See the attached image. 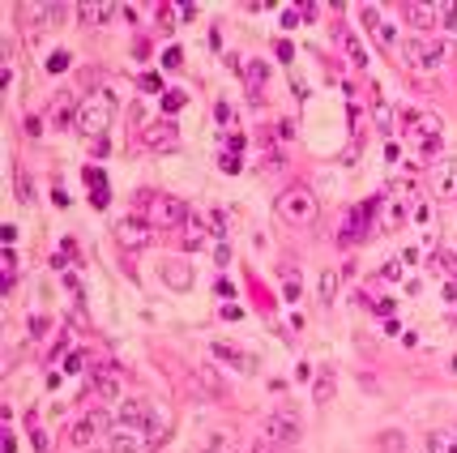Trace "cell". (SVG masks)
<instances>
[{"instance_id": "cell-1", "label": "cell", "mask_w": 457, "mask_h": 453, "mask_svg": "<svg viewBox=\"0 0 457 453\" xmlns=\"http://www.w3.org/2000/svg\"><path fill=\"white\" fill-rule=\"evenodd\" d=\"M449 56H453V43H427V39H411L402 47V60H406V69L415 73V78H436V73L449 64Z\"/></svg>"}, {"instance_id": "cell-2", "label": "cell", "mask_w": 457, "mask_h": 453, "mask_svg": "<svg viewBox=\"0 0 457 453\" xmlns=\"http://www.w3.org/2000/svg\"><path fill=\"white\" fill-rule=\"evenodd\" d=\"M274 210H278V218H283V222H291V226H312V222H316V214H321L316 197H312L308 188H299V184L278 193Z\"/></svg>"}, {"instance_id": "cell-3", "label": "cell", "mask_w": 457, "mask_h": 453, "mask_svg": "<svg viewBox=\"0 0 457 453\" xmlns=\"http://www.w3.org/2000/svg\"><path fill=\"white\" fill-rule=\"evenodd\" d=\"M402 129H406V137H411V145H419L427 159L436 154L440 141H445V124H440V116H431V112H406Z\"/></svg>"}, {"instance_id": "cell-4", "label": "cell", "mask_w": 457, "mask_h": 453, "mask_svg": "<svg viewBox=\"0 0 457 453\" xmlns=\"http://www.w3.org/2000/svg\"><path fill=\"white\" fill-rule=\"evenodd\" d=\"M141 218H145L150 226H163V231H180V226L188 222V206H184L180 197L150 193V197H145V210H141Z\"/></svg>"}, {"instance_id": "cell-5", "label": "cell", "mask_w": 457, "mask_h": 453, "mask_svg": "<svg viewBox=\"0 0 457 453\" xmlns=\"http://www.w3.org/2000/svg\"><path fill=\"white\" fill-rule=\"evenodd\" d=\"M415 184L411 188H397V193H389V197H380L376 201V226L380 231H397V226H406V218H411V210H415Z\"/></svg>"}, {"instance_id": "cell-6", "label": "cell", "mask_w": 457, "mask_h": 453, "mask_svg": "<svg viewBox=\"0 0 457 453\" xmlns=\"http://www.w3.org/2000/svg\"><path fill=\"white\" fill-rule=\"evenodd\" d=\"M107 120H111V98L107 94H90V98H82L78 103V133H86V137H103V129H107Z\"/></svg>"}, {"instance_id": "cell-7", "label": "cell", "mask_w": 457, "mask_h": 453, "mask_svg": "<svg viewBox=\"0 0 457 453\" xmlns=\"http://www.w3.org/2000/svg\"><path fill=\"white\" fill-rule=\"evenodd\" d=\"M111 432V415L107 411H90V415H82L78 423L69 427V445L73 449H90L94 441H103Z\"/></svg>"}, {"instance_id": "cell-8", "label": "cell", "mask_w": 457, "mask_h": 453, "mask_svg": "<svg viewBox=\"0 0 457 453\" xmlns=\"http://www.w3.org/2000/svg\"><path fill=\"white\" fill-rule=\"evenodd\" d=\"M150 427L141 423H111V432H107V453H145L150 449Z\"/></svg>"}, {"instance_id": "cell-9", "label": "cell", "mask_w": 457, "mask_h": 453, "mask_svg": "<svg viewBox=\"0 0 457 453\" xmlns=\"http://www.w3.org/2000/svg\"><path fill=\"white\" fill-rule=\"evenodd\" d=\"M372 214H376V201H364L342 214V226H338V244H359L368 231H372Z\"/></svg>"}, {"instance_id": "cell-10", "label": "cell", "mask_w": 457, "mask_h": 453, "mask_svg": "<svg viewBox=\"0 0 457 453\" xmlns=\"http://www.w3.org/2000/svg\"><path fill=\"white\" fill-rule=\"evenodd\" d=\"M427 188L436 201H457V159H445L427 171Z\"/></svg>"}, {"instance_id": "cell-11", "label": "cell", "mask_w": 457, "mask_h": 453, "mask_svg": "<svg viewBox=\"0 0 457 453\" xmlns=\"http://www.w3.org/2000/svg\"><path fill=\"white\" fill-rule=\"evenodd\" d=\"M150 226L145 218H120L116 222V240H120V248H129V253H137V248H145L150 244Z\"/></svg>"}, {"instance_id": "cell-12", "label": "cell", "mask_w": 457, "mask_h": 453, "mask_svg": "<svg viewBox=\"0 0 457 453\" xmlns=\"http://www.w3.org/2000/svg\"><path fill=\"white\" fill-rule=\"evenodd\" d=\"M265 436H269L274 445H295V441L303 436V427H299V419H295L291 411H283V415H269V419H265Z\"/></svg>"}, {"instance_id": "cell-13", "label": "cell", "mask_w": 457, "mask_h": 453, "mask_svg": "<svg viewBox=\"0 0 457 453\" xmlns=\"http://www.w3.org/2000/svg\"><path fill=\"white\" fill-rule=\"evenodd\" d=\"M210 355L218 359V364H226V368H235L240 376H252L257 372V359L248 355V350H240V346H226V342H214L210 346Z\"/></svg>"}, {"instance_id": "cell-14", "label": "cell", "mask_w": 457, "mask_h": 453, "mask_svg": "<svg viewBox=\"0 0 457 453\" xmlns=\"http://www.w3.org/2000/svg\"><path fill=\"white\" fill-rule=\"evenodd\" d=\"M86 389H90L94 398H103V402H111V398L120 393V376H116L111 368H98V372H90V376H86Z\"/></svg>"}, {"instance_id": "cell-15", "label": "cell", "mask_w": 457, "mask_h": 453, "mask_svg": "<svg viewBox=\"0 0 457 453\" xmlns=\"http://www.w3.org/2000/svg\"><path fill=\"white\" fill-rule=\"evenodd\" d=\"M364 26L376 35V43H380V47H397V30L389 26V17L380 13V9H364Z\"/></svg>"}, {"instance_id": "cell-16", "label": "cell", "mask_w": 457, "mask_h": 453, "mask_svg": "<svg viewBox=\"0 0 457 453\" xmlns=\"http://www.w3.org/2000/svg\"><path fill=\"white\" fill-rule=\"evenodd\" d=\"M402 17H406V26H415V30H431L440 21L436 5H402Z\"/></svg>"}, {"instance_id": "cell-17", "label": "cell", "mask_w": 457, "mask_h": 453, "mask_svg": "<svg viewBox=\"0 0 457 453\" xmlns=\"http://www.w3.org/2000/svg\"><path fill=\"white\" fill-rule=\"evenodd\" d=\"M137 137H141V145H150V150H154V145H171V141H175V124H171V120H163V124H145Z\"/></svg>"}, {"instance_id": "cell-18", "label": "cell", "mask_w": 457, "mask_h": 453, "mask_svg": "<svg viewBox=\"0 0 457 453\" xmlns=\"http://www.w3.org/2000/svg\"><path fill=\"white\" fill-rule=\"evenodd\" d=\"M73 13H78L82 26H103V21L116 13L111 5H94V0H86V5H73Z\"/></svg>"}, {"instance_id": "cell-19", "label": "cell", "mask_w": 457, "mask_h": 453, "mask_svg": "<svg viewBox=\"0 0 457 453\" xmlns=\"http://www.w3.org/2000/svg\"><path fill=\"white\" fill-rule=\"evenodd\" d=\"M163 283L175 287V291H188V287H192V269H188L184 261H167V265H163Z\"/></svg>"}, {"instance_id": "cell-20", "label": "cell", "mask_w": 457, "mask_h": 453, "mask_svg": "<svg viewBox=\"0 0 457 453\" xmlns=\"http://www.w3.org/2000/svg\"><path fill=\"white\" fill-rule=\"evenodd\" d=\"M427 453H457V432H453V427L427 432Z\"/></svg>"}, {"instance_id": "cell-21", "label": "cell", "mask_w": 457, "mask_h": 453, "mask_svg": "<svg viewBox=\"0 0 457 453\" xmlns=\"http://www.w3.org/2000/svg\"><path fill=\"white\" fill-rule=\"evenodd\" d=\"M244 78H248V90H252V94H261V86L269 82V64H265V60H248V64H244Z\"/></svg>"}, {"instance_id": "cell-22", "label": "cell", "mask_w": 457, "mask_h": 453, "mask_svg": "<svg viewBox=\"0 0 457 453\" xmlns=\"http://www.w3.org/2000/svg\"><path fill=\"white\" fill-rule=\"evenodd\" d=\"M180 231H184V244L197 248L201 240H206V214H188V222L180 226Z\"/></svg>"}, {"instance_id": "cell-23", "label": "cell", "mask_w": 457, "mask_h": 453, "mask_svg": "<svg viewBox=\"0 0 457 453\" xmlns=\"http://www.w3.org/2000/svg\"><path fill=\"white\" fill-rule=\"evenodd\" d=\"M316 295H321V304H325V308L338 299V269H325V274H321V287H316Z\"/></svg>"}, {"instance_id": "cell-24", "label": "cell", "mask_w": 457, "mask_h": 453, "mask_svg": "<svg viewBox=\"0 0 457 453\" xmlns=\"http://www.w3.org/2000/svg\"><path fill=\"white\" fill-rule=\"evenodd\" d=\"M120 423H141V427H150L154 419H150V407H141V402H129V407L120 411Z\"/></svg>"}, {"instance_id": "cell-25", "label": "cell", "mask_w": 457, "mask_h": 453, "mask_svg": "<svg viewBox=\"0 0 457 453\" xmlns=\"http://www.w3.org/2000/svg\"><path fill=\"white\" fill-rule=\"evenodd\" d=\"M206 231H210V236H218V240H226L231 222H226V214H222V210H210V214H206Z\"/></svg>"}, {"instance_id": "cell-26", "label": "cell", "mask_w": 457, "mask_h": 453, "mask_svg": "<svg viewBox=\"0 0 457 453\" xmlns=\"http://www.w3.org/2000/svg\"><path fill=\"white\" fill-rule=\"evenodd\" d=\"M334 389H338V385H334V372H321V376H316V389H312V398L325 407V402L334 398Z\"/></svg>"}, {"instance_id": "cell-27", "label": "cell", "mask_w": 457, "mask_h": 453, "mask_svg": "<svg viewBox=\"0 0 457 453\" xmlns=\"http://www.w3.org/2000/svg\"><path fill=\"white\" fill-rule=\"evenodd\" d=\"M184 103H188V94H184V90H163V112H167V116H175Z\"/></svg>"}, {"instance_id": "cell-28", "label": "cell", "mask_w": 457, "mask_h": 453, "mask_svg": "<svg viewBox=\"0 0 457 453\" xmlns=\"http://www.w3.org/2000/svg\"><path fill=\"white\" fill-rule=\"evenodd\" d=\"M436 13H440V26H445V30H457V0H449V5H436Z\"/></svg>"}, {"instance_id": "cell-29", "label": "cell", "mask_w": 457, "mask_h": 453, "mask_svg": "<svg viewBox=\"0 0 457 453\" xmlns=\"http://www.w3.org/2000/svg\"><path fill=\"white\" fill-rule=\"evenodd\" d=\"M436 269H440V274H457V244H449L445 257H436Z\"/></svg>"}, {"instance_id": "cell-30", "label": "cell", "mask_w": 457, "mask_h": 453, "mask_svg": "<svg viewBox=\"0 0 457 453\" xmlns=\"http://www.w3.org/2000/svg\"><path fill=\"white\" fill-rule=\"evenodd\" d=\"M402 274H406V265H402V257H397V261H389L385 269H380V283H397Z\"/></svg>"}, {"instance_id": "cell-31", "label": "cell", "mask_w": 457, "mask_h": 453, "mask_svg": "<svg viewBox=\"0 0 457 453\" xmlns=\"http://www.w3.org/2000/svg\"><path fill=\"white\" fill-rule=\"evenodd\" d=\"M86 368V350H69L64 355V372H82Z\"/></svg>"}, {"instance_id": "cell-32", "label": "cell", "mask_w": 457, "mask_h": 453, "mask_svg": "<svg viewBox=\"0 0 457 453\" xmlns=\"http://www.w3.org/2000/svg\"><path fill=\"white\" fill-rule=\"evenodd\" d=\"M283 295H287V299H291V304H295V299H299V295H303V283H299V278H295V274H287V283H283Z\"/></svg>"}, {"instance_id": "cell-33", "label": "cell", "mask_w": 457, "mask_h": 453, "mask_svg": "<svg viewBox=\"0 0 457 453\" xmlns=\"http://www.w3.org/2000/svg\"><path fill=\"white\" fill-rule=\"evenodd\" d=\"M218 167H222L226 175H235V171L244 167V154H222V159H218Z\"/></svg>"}, {"instance_id": "cell-34", "label": "cell", "mask_w": 457, "mask_h": 453, "mask_svg": "<svg viewBox=\"0 0 457 453\" xmlns=\"http://www.w3.org/2000/svg\"><path fill=\"white\" fill-rule=\"evenodd\" d=\"M69 69V52H52L47 56V73H64Z\"/></svg>"}, {"instance_id": "cell-35", "label": "cell", "mask_w": 457, "mask_h": 453, "mask_svg": "<svg viewBox=\"0 0 457 453\" xmlns=\"http://www.w3.org/2000/svg\"><path fill=\"white\" fill-rule=\"evenodd\" d=\"M141 90L145 94H159L163 90V78H159V73H141Z\"/></svg>"}, {"instance_id": "cell-36", "label": "cell", "mask_w": 457, "mask_h": 453, "mask_svg": "<svg viewBox=\"0 0 457 453\" xmlns=\"http://www.w3.org/2000/svg\"><path fill=\"white\" fill-rule=\"evenodd\" d=\"M411 214H415L419 226H431V206H427V201H415V210H411Z\"/></svg>"}, {"instance_id": "cell-37", "label": "cell", "mask_w": 457, "mask_h": 453, "mask_svg": "<svg viewBox=\"0 0 457 453\" xmlns=\"http://www.w3.org/2000/svg\"><path fill=\"white\" fill-rule=\"evenodd\" d=\"M86 184H90V193H94V188H107V175L94 171V167H86Z\"/></svg>"}, {"instance_id": "cell-38", "label": "cell", "mask_w": 457, "mask_h": 453, "mask_svg": "<svg viewBox=\"0 0 457 453\" xmlns=\"http://www.w3.org/2000/svg\"><path fill=\"white\" fill-rule=\"evenodd\" d=\"M274 47H278V60H283V64H287V60L295 56V43H291V39H278Z\"/></svg>"}, {"instance_id": "cell-39", "label": "cell", "mask_w": 457, "mask_h": 453, "mask_svg": "<svg viewBox=\"0 0 457 453\" xmlns=\"http://www.w3.org/2000/svg\"><path fill=\"white\" fill-rule=\"evenodd\" d=\"M376 129H385V133L393 129V112L389 107H376Z\"/></svg>"}, {"instance_id": "cell-40", "label": "cell", "mask_w": 457, "mask_h": 453, "mask_svg": "<svg viewBox=\"0 0 457 453\" xmlns=\"http://www.w3.org/2000/svg\"><path fill=\"white\" fill-rule=\"evenodd\" d=\"M90 201H94L98 210H107V201H111V188H94V193H90Z\"/></svg>"}, {"instance_id": "cell-41", "label": "cell", "mask_w": 457, "mask_h": 453, "mask_svg": "<svg viewBox=\"0 0 457 453\" xmlns=\"http://www.w3.org/2000/svg\"><path fill=\"white\" fill-rule=\"evenodd\" d=\"M30 445L39 449V453H47V436L39 432V427H35V419H30Z\"/></svg>"}, {"instance_id": "cell-42", "label": "cell", "mask_w": 457, "mask_h": 453, "mask_svg": "<svg viewBox=\"0 0 457 453\" xmlns=\"http://www.w3.org/2000/svg\"><path fill=\"white\" fill-rule=\"evenodd\" d=\"M214 291H218L222 299H231V295H235V283H231V278H218V283H214Z\"/></svg>"}, {"instance_id": "cell-43", "label": "cell", "mask_w": 457, "mask_h": 453, "mask_svg": "<svg viewBox=\"0 0 457 453\" xmlns=\"http://www.w3.org/2000/svg\"><path fill=\"white\" fill-rule=\"evenodd\" d=\"M47 334V317H30V338H43Z\"/></svg>"}, {"instance_id": "cell-44", "label": "cell", "mask_w": 457, "mask_h": 453, "mask_svg": "<svg viewBox=\"0 0 457 453\" xmlns=\"http://www.w3.org/2000/svg\"><path fill=\"white\" fill-rule=\"evenodd\" d=\"M397 257H402V265H406V269H411V265H419V248H402Z\"/></svg>"}, {"instance_id": "cell-45", "label": "cell", "mask_w": 457, "mask_h": 453, "mask_svg": "<svg viewBox=\"0 0 457 453\" xmlns=\"http://www.w3.org/2000/svg\"><path fill=\"white\" fill-rule=\"evenodd\" d=\"M180 60H184V56H180V47H167V52H163V64H167V69H175Z\"/></svg>"}, {"instance_id": "cell-46", "label": "cell", "mask_w": 457, "mask_h": 453, "mask_svg": "<svg viewBox=\"0 0 457 453\" xmlns=\"http://www.w3.org/2000/svg\"><path fill=\"white\" fill-rule=\"evenodd\" d=\"M299 21H303L299 9H283V26H299Z\"/></svg>"}, {"instance_id": "cell-47", "label": "cell", "mask_w": 457, "mask_h": 453, "mask_svg": "<svg viewBox=\"0 0 457 453\" xmlns=\"http://www.w3.org/2000/svg\"><path fill=\"white\" fill-rule=\"evenodd\" d=\"M226 154H244V133L240 137H226Z\"/></svg>"}, {"instance_id": "cell-48", "label": "cell", "mask_w": 457, "mask_h": 453, "mask_svg": "<svg viewBox=\"0 0 457 453\" xmlns=\"http://www.w3.org/2000/svg\"><path fill=\"white\" fill-rule=\"evenodd\" d=\"M222 321H244V308H235V304H226V308H222Z\"/></svg>"}, {"instance_id": "cell-49", "label": "cell", "mask_w": 457, "mask_h": 453, "mask_svg": "<svg viewBox=\"0 0 457 453\" xmlns=\"http://www.w3.org/2000/svg\"><path fill=\"white\" fill-rule=\"evenodd\" d=\"M214 261H218V265H226V261H231V248L218 244V248H214Z\"/></svg>"}, {"instance_id": "cell-50", "label": "cell", "mask_w": 457, "mask_h": 453, "mask_svg": "<svg viewBox=\"0 0 457 453\" xmlns=\"http://www.w3.org/2000/svg\"><path fill=\"white\" fill-rule=\"evenodd\" d=\"M214 116H218V124H231V107H226V103H218Z\"/></svg>"}, {"instance_id": "cell-51", "label": "cell", "mask_w": 457, "mask_h": 453, "mask_svg": "<svg viewBox=\"0 0 457 453\" xmlns=\"http://www.w3.org/2000/svg\"><path fill=\"white\" fill-rule=\"evenodd\" d=\"M26 133H30V137H39V133H43V120H39V116H30V120H26Z\"/></svg>"}, {"instance_id": "cell-52", "label": "cell", "mask_w": 457, "mask_h": 453, "mask_svg": "<svg viewBox=\"0 0 457 453\" xmlns=\"http://www.w3.org/2000/svg\"><path fill=\"white\" fill-rule=\"evenodd\" d=\"M380 445H385V449H402V436H393V432H389V436H380Z\"/></svg>"}, {"instance_id": "cell-53", "label": "cell", "mask_w": 457, "mask_h": 453, "mask_svg": "<svg viewBox=\"0 0 457 453\" xmlns=\"http://www.w3.org/2000/svg\"><path fill=\"white\" fill-rule=\"evenodd\" d=\"M0 453H13V436L5 432V441H0Z\"/></svg>"}, {"instance_id": "cell-54", "label": "cell", "mask_w": 457, "mask_h": 453, "mask_svg": "<svg viewBox=\"0 0 457 453\" xmlns=\"http://www.w3.org/2000/svg\"><path fill=\"white\" fill-rule=\"evenodd\" d=\"M201 453H222V449H201Z\"/></svg>"}]
</instances>
